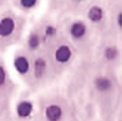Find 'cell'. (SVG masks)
<instances>
[{
  "mask_svg": "<svg viewBox=\"0 0 122 121\" xmlns=\"http://www.w3.org/2000/svg\"><path fill=\"white\" fill-rule=\"evenodd\" d=\"M104 55H105L106 59L108 60H114L115 58L118 56V50H117L116 47H107V48L105 49V51H104Z\"/></svg>",
  "mask_w": 122,
  "mask_h": 121,
  "instance_id": "8fae6325",
  "label": "cell"
},
{
  "mask_svg": "<svg viewBox=\"0 0 122 121\" xmlns=\"http://www.w3.org/2000/svg\"><path fill=\"white\" fill-rule=\"evenodd\" d=\"M45 115L49 121H59L62 116V109L58 105H49L45 111Z\"/></svg>",
  "mask_w": 122,
  "mask_h": 121,
  "instance_id": "277c9868",
  "label": "cell"
},
{
  "mask_svg": "<svg viewBox=\"0 0 122 121\" xmlns=\"http://www.w3.org/2000/svg\"><path fill=\"white\" fill-rule=\"evenodd\" d=\"M87 28L82 21H75L72 24L71 28H70V32H71L72 36L75 39H80L86 34Z\"/></svg>",
  "mask_w": 122,
  "mask_h": 121,
  "instance_id": "3957f363",
  "label": "cell"
},
{
  "mask_svg": "<svg viewBox=\"0 0 122 121\" xmlns=\"http://www.w3.org/2000/svg\"><path fill=\"white\" fill-rule=\"evenodd\" d=\"M104 12L102 10V8L97 5H93L89 9L88 11V18L90 19L92 23H100L103 19Z\"/></svg>",
  "mask_w": 122,
  "mask_h": 121,
  "instance_id": "5b68a950",
  "label": "cell"
},
{
  "mask_svg": "<svg viewBox=\"0 0 122 121\" xmlns=\"http://www.w3.org/2000/svg\"><path fill=\"white\" fill-rule=\"evenodd\" d=\"M14 66L18 73H20V74H26V73L28 72V70H29V61H28L27 58H25V57H18L15 59Z\"/></svg>",
  "mask_w": 122,
  "mask_h": 121,
  "instance_id": "52a82bcc",
  "label": "cell"
},
{
  "mask_svg": "<svg viewBox=\"0 0 122 121\" xmlns=\"http://www.w3.org/2000/svg\"><path fill=\"white\" fill-rule=\"evenodd\" d=\"M5 78H6L5 71H4V69L2 66H0V86H2L5 83Z\"/></svg>",
  "mask_w": 122,
  "mask_h": 121,
  "instance_id": "4fadbf2b",
  "label": "cell"
},
{
  "mask_svg": "<svg viewBox=\"0 0 122 121\" xmlns=\"http://www.w3.org/2000/svg\"><path fill=\"white\" fill-rule=\"evenodd\" d=\"M94 85L99 91H107L112 87V81L107 77H99L95 79Z\"/></svg>",
  "mask_w": 122,
  "mask_h": 121,
  "instance_id": "ba28073f",
  "label": "cell"
},
{
  "mask_svg": "<svg viewBox=\"0 0 122 121\" xmlns=\"http://www.w3.org/2000/svg\"><path fill=\"white\" fill-rule=\"evenodd\" d=\"M15 30V23L11 17H3L0 20V36L6 38Z\"/></svg>",
  "mask_w": 122,
  "mask_h": 121,
  "instance_id": "6da1fadb",
  "label": "cell"
},
{
  "mask_svg": "<svg viewBox=\"0 0 122 121\" xmlns=\"http://www.w3.org/2000/svg\"><path fill=\"white\" fill-rule=\"evenodd\" d=\"M46 70V62L42 59V58H39L34 61V75L36 77L40 78L43 76V74L45 73Z\"/></svg>",
  "mask_w": 122,
  "mask_h": 121,
  "instance_id": "9c48e42d",
  "label": "cell"
},
{
  "mask_svg": "<svg viewBox=\"0 0 122 121\" xmlns=\"http://www.w3.org/2000/svg\"><path fill=\"white\" fill-rule=\"evenodd\" d=\"M39 44H40V38H39V35L36 33H32L29 36V39H28V45L30 46V48L36 49V48H38Z\"/></svg>",
  "mask_w": 122,
  "mask_h": 121,
  "instance_id": "30bf717a",
  "label": "cell"
},
{
  "mask_svg": "<svg viewBox=\"0 0 122 121\" xmlns=\"http://www.w3.org/2000/svg\"><path fill=\"white\" fill-rule=\"evenodd\" d=\"M38 0H20V4L26 9H31L36 4Z\"/></svg>",
  "mask_w": 122,
  "mask_h": 121,
  "instance_id": "7c38bea8",
  "label": "cell"
},
{
  "mask_svg": "<svg viewBox=\"0 0 122 121\" xmlns=\"http://www.w3.org/2000/svg\"><path fill=\"white\" fill-rule=\"evenodd\" d=\"M71 56H72V51L70 49V47L66 46V45H61V46H59L55 53L56 60L58 62H60V63L67 62L70 60V58H71Z\"/></svg>",
  "mask_w": 122,
  "mask_h": 121,
  "instance_id": "7a4b0ae2",
  "label": "cell"
},
{
  "mask_svg": "<svg viewBox=\"0 0 122 121\" xmlns=\"http://www.w3.org/2000/svg\"><path fill=\"white\" fill-rule=\"evenodd\" d=\"M32 108H33V106L30 102H27V101L20 102L17 105V115L21 118H26L31 114Z\"/></svg>",
  "mask_w": 122,
  "mask_h": 121,
  "instance_id": "8992f818",
  "label": "cell"
},
{
  "mask_svg": "<svg viewBox=\"0 0 122 121\" xmlns=\"http://www.w3.org/2000/svg\"><path fill=\"white\" fill-rule=\"evenodd\" d=\"M46 32H47V34H49V35H53V34L55 33V28L48 27V28L46 29Z\"/></svg>",
  "mask_w": 122,
  "mask_h": 121,
  "instance_id": "5bb4252c",
  "label": "cell"
}]
</instances>
